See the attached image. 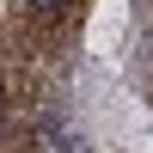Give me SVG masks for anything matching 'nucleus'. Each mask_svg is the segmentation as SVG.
Returning <instances> with one entry per match:
<instances>
[{"label":"nucleus","instance_id":"nucleus-1","mask_svg":"<svg viewBox=\"0 0 153 153\" xmlns=\"http://www.w3.org/2000/svg\"><path fill=\"white\" fill-rule=\"evenodd\" d=\"M31 6H61V0H31Z\"/></svg>","mask_w":153,"mask_h":153}]
</instances>
